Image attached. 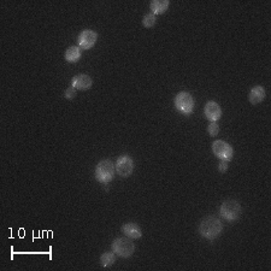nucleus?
<instances>
[{
  "mask_svg": "<svg viewBox=\"0 0 271 271\" xmlns=\"http://www.w3.org/2000/svg\"><path fill=\"white\" fill-rule=\"evenodd\" d=\"M223 232V223L217 217L208 216L199 224V234L206 240H214Z\"/></svg>",
  "mask_w": 271,
  "mask_h": 271,
  "instance_id": "1",
  "label": "nucleus"
},
{
  "mask_svg": "<svg viewBox=\"0 0 271 271\" xmlns=\"http://www.w3.org/2000/svg\"><path fill=\"white\" fill-rule=\"evenodd\" d=\"M122 232L127 237L132 240H136L140 239L142 236V230L137 226L136 223H133V222H129V223H125L123 227H122Z\"/></svg>",
  "mask_w": 271,
  "mask_h": 271,
  "instance_id": "11",
  "label": "nucleus"
},
{
  "mask_svg": "<svg viewBox=\"0 0 271 271\" xmlns=\"http://www.w3.org/2000/svg\"><path fill=\"white\" fill-rule=\"evenodd\" d=\"M169 5H170L169 0H152L150 7L152 14L157 16V15H163L164 12H167Z\"/></svg>",
  "mask_w": 271,
  "mask_h": 271,
  "instance_id": "13",
  "label": "nucleus"
},
{
  "mask_svg": "<svg viewBox=\"0 0 271 271\" xmlns=\"http://www.w3.org/2000/svg\"><path fill=\"white\" fill-rule=\"evenodd\" d=\"M92 84H93V80L91 76L86 74H78L71 78V87H74L76 91H88Z\"/></svg>",
  "mask_w": 271,
  "mask_h": 271,
  "instance_id": "9",
  "label": "nucleus"
},
{
  "mask_svg": "<svg viewBox=\"0 0 271 271\" xmlns=\"http://www.w3.org/2000/svg\"><path fill=\"white\" fill-rule=\"evenodd\" d=\"M112 252L121 258H129L134 254L135 245L129 237H117L114 240L111 245Z\"/></svg>",
  "mask_w": 271,
  "mask_h": 271,
  "instance_id": "3",
  "label": "nucleus"
},
{
  "mask_svg": "<svg viewBox=\"0 0 271 271\" xmlns=\"http://www.w3.org/2000/svg\"><path fill=\"white\" fill-rule=\"evenodd\" d=\"M194 98L191 93L188 92H180L177 96L175 97V107L180 114L189 116L193 114L194 111Z\"/></svg>",
  "mask_w": 271,
  "mask_h": 271,
  "instance_id": "5",
  "label": "nucleus"
},
{
  "mask_svg": "<svg viewBox=\"0 0 271 271\" xmlns=\"http://www.w3.org/2000/svg\"><path fill=\"white\" fill-rule=\"evenodd\" d=\"M228 167H229V162H227V160H221V163L218 164V171L222 174L227 173Z\"/></svg>",
  "mask_w": 271,
  "mask_h": 271,
  "instance_id": "19",
  "label": "nucleus"
},
{
  "mask_svg": "<svg viewBox=\"0 0 271 271\" xmlns=\"http://www.w3.org/2000/svg\"><path fill=\"white\" fill-rule=\"evenodd\" d=\"M267 93H265V89L263 86H254L250 91L249 94V101L252 105H257L262 101H264Z\"/></svg>",
  "mask_w": 271,
  "mask_h": 271,
  "instance_id": "12",
  "label": "nucleus"
},
{
  "mask_svg": "<svg viewBox=\"0 0 271 271\" xmlns=\"http://www.w3.org/2000/svg\"><path fill=\"white\" fill-rule=\"evenodd\" d=\"M116 174V167L110 159H104L98 163L96 168V180L99 183H109L114 180Z\"/></svg>",
  "mask_w": 271,
  "mask_h": 271,
  "instance_id": "2",
  "label": "nucleus"
},
{
  "mask_svg": "<svg viewBox=\"0 0 271 271\" xmlns=\"http://www.w3.org/2000/svg\"><path fill=\"white\" fill-rule=\"evenodd\" d=\"M115 167H116V173L121 177H129L134 171V160L130 155H123L118 157Z\"/></svg>",
  "mask_w": 271,
  "mask_h": 271,
  "instance_id": "7",
  "label": "nucleus"
},
{
  "mask_svg": "<svg viewBox=\"0 0 271 271\" xmlns=\"http://www.w3.org/2000/svg\"><path fill=\"white\" fill-rule=\"evenodd\" d=\"M97 40H98V34L94 30H82L77 37V46L81 50H91L97 43Z\"/></svg>",
  "mask_w": 271,
  "mask_h": 271,
  "instance_id": "8",
  "label": "nucleus"
},
{
  "mask_svg": "<svg viewBox=\"0 0 271 271\" xmlns=\"http://www.w3.org/2000/svg\"><path fill=\"white\" fill-rule=\"evenodd\" d=\"M81 58V48L78 46H70L65 51V60L68 63H76Z\"/></svg>",
  "mask_w": 271,
  "mask_h": 271,
  "instance_id": "14",
  "label": "nucleus"
},
{
  "mask_svg": "<svg viewBox=\"0 0 271 271\" xmlns=\"http://www.w3.org/2000/svg\"><path fill=\"white\" fill-rule=\"evenodd\" d=\"M116 262V254L115 252H105L100 257V264L103 268H110Z\"/></svg>",
  "mask_w": 271,
  "mask_h": 271,
  "instance_id": "15",
  "label": "nucleus"
},
{
  "mask_svg": "<svg viewBox=\"0 0 271 271\" xmlns=\"http://www.w3.org/2000/svg\"><path fill=\"white\" fill-rule=\"evenodd\" d=\"M204 115L210 122H217L222 117V109L216 101H208L204 107Z\"/></svg>",
  "mask_w": 271,
  "mask_h": 271,
  "instance_id": "10",
  "label": "nucleus"
},
{
  "mask_svg": "<svg viewBox=\"0 0 271 271\" xmlns=\"http://www.w3.org/2000/svg\"><path fill=\"white\" fill-rule=\"evenodd\" d=\"M75 97H76V89L74 88V87H69V88H66L65 98L68 99V100H73Z\"/></svg>",
  "mask_w": 271,
  "mask_h": 271,
  "instance_id": "18",
  "label": "nucleus"
},
{
  "mask_svg": "<svg viewBox=\"0 0 271 271\" xmlns=\"http://www.w3.org/2000/svg\"><path fill=\"white\" fill-rule=\"evenodd\" d=\"M208 133L210 136H217L219 133V125L217 124V122H211L208 127Z\"/></svg>",
  "mask_w": 271,
  "mask_h": 271,
  "instance_id": "17",
  "label": "nucleus"
},
{
  "mask_svg": "<svg viewBox=\"0 0 271 271\" xmlns=\"http://www.w3.org/2000/svg\"><path fill=\"white\" fill-rule=\"evenodd\" d=\"M212 152L216 155L217 158H219L221 160H227L230 162L234 157V148L230 146L228 142L223 141V140H216L212 144Z\"/></svg>",
  "mask_w": 271,
  "mask_h": 271,
  "instance_id": "6",
  "label": "nucleus"
},
{
  "mask_svg": "<svg viewBox=\"0 0 271 271\" xmlns=\"http://www.w3.org/2000/svg\"><path fill=\"white\" fill-rule=\"evenodd\" d=\"M241 204L236 200H226L219 208V214L228 222H235L241 216Z\"/></svg>",
  "mask_w": 271,
  "mask_h": 271,
  "instance_id": "4",
  "label": "nucleus"
},
{
  "mask_svg": "<svg viewBox=\"0 0 271 271\" xmlns=\"http://www.w3.org/2000/svg\"><path fill=\"white\" fill-rule=\"evenodd\" d=\"M155 23H157V19H155V15H153L152 12H151V14L145 15L144 19H142V25H144L145 28L155 27Z\"/></svg>",
  "mask_w": 271,
  "mask_h": 271,
  "instance_id": "16",
  "label": "nucleus"
}]
</instances>
